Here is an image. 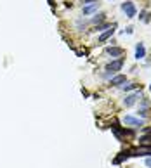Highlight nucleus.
I'll return each instance as SVG.
<instances>
[{
	"mask_svg": "<svg viewBox=\"0 0 151 168\" xmlns=\"http://www.w3.org/2000/svg\"><path fill=\"white\" fill-rule=\"evenodd\" d=\"M144 132H146V134H151V128H146Z\"/></svg>",
	"mask_w": 151,
	"mask_h": 168,
	"instance_id": "obj_19",
	"label": "nucleus"
},
{
	"mask_svg": "<svg viewBox=\"0 0 151 168\" xmlns=\"http://www.w3.org/2000/svg\"><path fill=\"white\" fill-rule=\"evenodd\" d=\"M148 16H149V14H148V12L146 11H144V12H141V19H143V21H149V18H148Z\"/></svg>",
	"mask_w": 151,
	"mask_h": 168,
	"instance_id": "obj_14",
	"label": "nucleus"
},
{
	"mask_svg": "<svg viewBox=\"0 0 151 168\" xmlns=\"http://www.w3.org/2000/svg\"><path fill=\"white\" fill-rule=\"evenodd\" d=\"M148 113H151V111H146V109H143V111H139V115L143 116V118H146V116H148Z\"/></svg>",
	"mask_w": 151,
	"mask_h": 168,
	"instance_id": "obj_16",
	"label": "nucleus"
},
{
	"mask_svg": "<svg viewBox=\"0 0 151 168\" xmlns=\"http://www.w3.org/2000/svg\"><path fill=\"white\" fill-rule=\"evenodd\" d=\"M125 75H117L111 78V85H122V83H125Z\"/></svg>",
	"mask_w": 151,
	"mask_h": 168,
	"instance_id": "obj_9",
	"label": "nucleus"
},
{
	"mask_svg": "<svg viewBox=\"0 0 151 168\" xmlns=\"http://www.w3.org/2000/svg\"><path fill=\"white\" fill-rule=\"evenodd\" d=\"M144 56H146L144 43H137L136 45V59H144Z\"/></svg>",
	"mask_w": 151,
	"mask_h": 168,
	"instance_id": "obj_5",
	"label": "nucleus"
},
{
	"mask_svg": "<svg viewBox=\"0 0 151 168\" xmlns=\"http://www.w3.org/2000/svg\"><path fill=\"white\" fill-rule=\"evenodd\" d=\"M102 19H104V14H97V18L92 19V23H99V21H102Z\"/></svg>",
	"mask_w": 151,
	"mask_h": 168,
	"instance_id": "obj_15",
	"label": "nucleus"
},
{
	"mask_svg": "<svg viewBox=\"0 0 151 168\" xmlns=\"http://www.w3.org/2000/svg\"><path fill=\"white\" fill-rule=\"evenodd\" d=\"M122 66H123V57H118V59H115V61H111V63L106 64V71L115 73V71H120Z\"/></svg>",
	"mask_w": 151,
	"mask_h": 168,
	"instance_id": "obj_2",
	"label": "nucleus"
},
{
	"mask_svg": "<svg viewBox=\"0 0 151 168\" xmlns=\"http://www.w3.org/2000/svg\"><path fill=\"white\" fill-rule=\"evenodd\" d=\"M106 52L110 54L111 57H120V56H123V49H122V47H108V49H106Z\"/></svg>",
	"mask_w": 151,
	"mask_h": 168,
	"instance_id": "obj_4",
	"label": "nucleus"
},
{
	"mask_svg": "<svg viewBox=\"0 0 151 168\" xmlns=\"http://www.w3.org/2000/svg\"><path fill=\"white\" fill-rule=\"evenodd\" d=\"M146 154H151V146L149 147H139L137 151L132 153V156H146Z\"/></svg>",
	"mask_w": 151,
	"mask_h": 168,
	"instance_id": "obj_6",
	"label": "nucleus"
},
{
	"mask_svg": "<svg viewBox=\"0 0 151 168\" xmlns=\"http://www.w3.org/2000/svg\"><path fill=\"white\" fill-rule=\"evenodd\" d=\"M137 95H139V94H132V95H127V97L123 99V104L127 106V108H130V106L134 104V102H136V99H137Z\"/></svg>",
	"mask_w": 151,
	"mask_h": 168,
	"instance_id": "obj_8",
	"label": "nucleus"
},
{
	"mask_svg": "<svg viewBox=\"0 0 151 168\" xmlns=\"http://www.w3.org/2000/svg\"><path fill=\"white\" fill-rule=\"evenodd\" d=\"M97 9V5H87V7H83V14H89V12H94Z\"/></svg>",
	"mask_w": 151,
	"mask_h": 168,
	"instance_id": "obj_11",
	"label": "nucleus"
},
{
	"mask_svg": "<svg viewBox=\"0 0 151 168\" xmlns=\"http://www.w3.org/2000/svg\"><path fill=\"white\" fill-rule=\"evenodd\" d=\"M141 144H151V137H148V135H143V137L139 139Z\"/></svg>",
	"mask_w": 151,
	"mask_h": 168,
	"instance_id": "obj_12",
	"label": "nucleus"
},
{
	"mask_svg": "<svg viewBox=\"0 0 151 168\" xmlns=\"http://www.w3.org/2000/svg\"><path fill=\"white\" fill-rule=\"evenodd\" d=\"M128 156H130L128 153H120V156H118V158H115V160H113V163H115V165H118V163H122L123 160H127Z\"/></svg>",
	"mask_w": 151,
	"mask_h": 168,
	"instance_id": "obj_10",
	"label": "nucleus"
},
{
	"mask_svg": "<svg viewBox=\"0 0 151 168\" xmlns=\"http://www.w3.org/2000/svg\"><path fill=\"white\" fill-rule=\"evenodd\" d=\"M122 11L125 12L127 18H136V14H137L134 2H123V4H122Z\"/></svg>",
	"mask_w": 151,
	"mask_h": 168,
	"instance_id": "obj_1",
	"label": "nucleus"
},
{
	"mask_svg": "<svg viewBox=\"0 0 151 168\" xmlns=\"http://www.w3.org/2000/svg\"><path fill=\"white\" fill-rule=\"evenodd\" d=\"M137 89V83H128V85H123V90H132Z\"/></svg>",
	"mask_w": 151,
	"mask_h": 168,
	"instance_id": "obj_13",
	"label": "nucleus"
},
{
	"mask_svg": "<svg viewBox=\"0 0 151 168\" xmlns=\"http://www.w3.org/2000/svg\"><path fill=\"white\" fill-rule=\"evenodd\" d=\"M49 4H50V5H52V4H54V0H49Z\"/></svg>",
	"mask_w": 151,
	"mask_h": 168,
	"instance_id": "obj_20",
	"label": "nucleus"
},
{
	"mask_svg": "<svg viewBox=\"0 0 151 168\" xmlns=\"http://www.w3.org/2000/svg\"><path fill=\"white\" fill-rule=\"evenodd\" d=\"M113 33H115V26H111L110 30H106L104 33H102L101 37H99V42H106L110 37H113Z\"/></svg>",
	"mask_w": 151,
	"mask_h": 168,
	"instance_id": "obj_7",
	"label": "nucleus"
},
{
	"mask_svg": "<svg viewBox=\"0 0 151 168\" xmlns=\"http://www.w3.org/2000/svg\"><path fill=\"white\" fill-rule=\"evenodd\" d=\"M146 166L151 168V158H146Z\"/></svg>",
	"mask_w": 151,
	"mask_h": 168,
	"instance_id": "obj_18",
	"label": "nucleus"
},
{
	"mask_svg": "<svg viewBox=\"0 0 151 168\" xmlns=\"http://www.w3.org/2000/svg\"><path fill=\"white\" fill-rule=\"evenodd\" d=\"M123 123L125 125H130V127H143L144 125V120L143 118H134V116H123Z\"/></svg>",
	"mask_w": 151,
	"mask_h": 168,
	"instance_id": "obj_3",
	"label": "nucleus"
},
{
	"mask_svg": "<svg viewBox=\"0 0 151 168\" xmlns=\"http://www.w3.org/2000/svg\"><path fill=\"white\" fill-rule=\"evenodd\" d=\"M99 0H83V4H97Z\"/></svg>",
	"mask_w": 151,
	"mask_h": 168,
	"instance_id": "obj_17",
	"label": "nucleus"
}]
</instances>
